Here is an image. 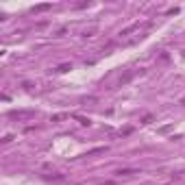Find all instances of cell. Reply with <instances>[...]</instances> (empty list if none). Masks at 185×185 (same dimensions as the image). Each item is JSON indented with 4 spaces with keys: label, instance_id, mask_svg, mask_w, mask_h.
<instances>
[{
    "label": "cell",
    "instance_id": "cell-1",
    "mask_svg": "<svg viewBox=\"0 0 185 185\" xmlns=\"http://www.w3.org/2000/svg\"><path fill=\"white\" fill-rule=\"evenodd\" d=\"M116 174L118 176H131V174H137V170H118Z\"/></svg>",
    "mask_w": 185,
    "mask_h": 185
},
{
    "label": "cell",
    "instance_id": "cell-2",
    "mask_svg": "<svg viewBox=\"0 0 185 185\" xmlns=\"http://www.w3.org/2000/svg\"><path fill=\"white\" fill-rule=\"evenodd\" d=\"M65 70H70V65H59V68H54V72H65Z\"/></svg>",
    "mask_w": 185,
    "mask_h": 185
}]
</instances>
